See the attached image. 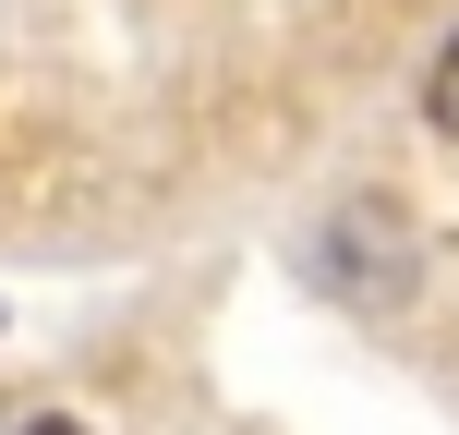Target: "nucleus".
Listing matches in <instances>:
<instances>
[{"mask_svg":"<svg viewBox=\"0 0 459 435\" xmlns=\"http://www.w3.org/2000/svg\"><path fill=\"white\" fill-rule=\"evenodd\" d=\"M302 266H315L326 302H351V315L399 326L436 302V242H423V218L399 206V194H339L315 230H302Z\"/></svg>","mask_w":459,"mask_h":435,"instance_id":"1","label":"nucleus"},{"mask_svg":"<svg viewBox=\"0 0 459 435\" xmlns=\"http://www.w3.org/2000/svg\"><path fill=\"white\" fill-rule=\"evenodd\" d=\"M423 134H436V145H459V24H447V37H436V61H423Z\"/></svg>","mask_w":459,"mask_h":435,"instance_id":"2","label":"nucleus"},{"mask_svg":"<svg viewBox=\"0 0 459 435\" xmlns=\"http://www.w3.org/2000/svg\"><path fill=\"white\" fill-rule=\"evenodd\" d=\"M13 435H97V423H85V412H24Z\"/></svg>","mask_w":459,"mask_h":435,"instance_id":"3","label":"nucleus"}]
</instances>
